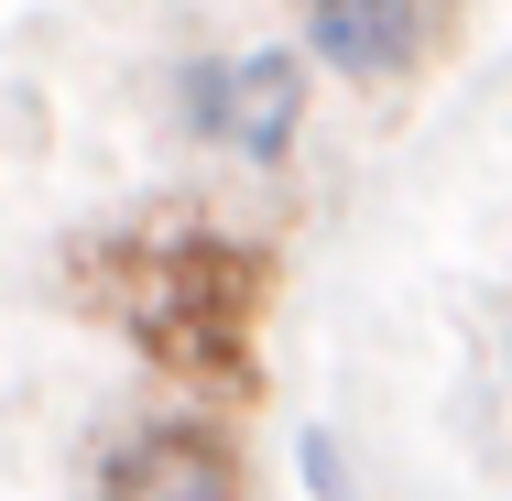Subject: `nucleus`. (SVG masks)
<instances>
[{
  "label": "nucleus",
  "instance_id": "obj_3",
  "mask_svg": "<svg viewBox=\"0 0 512 501\" xmlns=\"http://www.w3.org/2000/svg\"><path fill=\"white\" fill-rule=\"evenodd\" d=\"M99 501H240V458L207 425H142L109 447Z\"/></svg>",
  "mask_w": 512,
  "mask_h": 501
},
{
  "label": "nucleus",
  "instance_id": "obj_2",
  "mask_svg": "<svg viewBox=\"0 0 512 501\" xmlns=\"http://www.w3.org/2000/svg\"><path fill=\"white\" fill-rule=\"evenodd\" d=\"M197 120H207V142H229L240 164H284V153H295V120H306V77H295V55L207 66V77H197Z\"/></svg>",
  "mask_w": 512,
  "mask_h": 501
},
{
  "label": "nucleus",
  "instance_id": "obj_4",
  "mask_svg": "<svg viewBox=\"0 0 512 501\" xmlns=\"http://www.w3.org/2000/svg\"><path fill=\"white\" fill-rule=\"evenodd\" d=\"M306 44L338 77H404L425 55V0H306Z\"/></svg>",
  "mask_w": 512,
  "mask_h": 501
},
{
  "label": "nucleus",
  "instance_id": "obj_1",
  "mask_svg": "<svg viewBox=\"0 0 512 501\" xmlns=\"http://www.w3.org/2000/svg\"><path fill=\"white\" fill-rule=\"evenodd\" d=\"M262 251L251 240H131L120 251V327L175 360V371H207V382H240L251 371V327H262Z\"/></svg>",
  "mask_w": 512,
  "mask_h": 501
}]
</instances>
